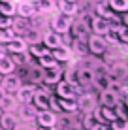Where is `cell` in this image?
Masks as SVG:
<instances>
[{
	"label": "cell",
	"instance_id": "6da1fadb",
	"mask_svg": "<svg viewBox=\"0 0 128 130\" xmlns=\"http://www.w3.org/2000/svg\"><path fill=\"white\" fill-rule=\"evenodd\" d=\"M107 77L111 79V83H124L128 77V66L124 60H117L113 66L107 68Z\"/></svg>",
	"mask_w": 128,
	"mask_h": 130
},
{
	"label": "cell",
	"instance_id": "7a4b0ae2",
	"mask_svg": "<svg viewBox=\"0 0 128 130\" xmlns=\"http://www.w3.org/2000/svg\"><path fill=\"white\" fill-rule=\"evenodd\" d=\"M87 49H89L90 55L100 57V55H105V53H107V43L104 42V36L89 34V38H87Z\"/></svg>",
	"mask_w": 128,
	"mask_h": 130
},
{
	"label": "cell",
	"instance_id": "3957f363",
	"mask_svg": "<svg viewBox=\"0 0 128 130\" xmlns=\"http://www.w3.org/2000/svg\"><path fill=\"white\" fill-rule=\"evenodd\" d=\"M72 17H66L62 15V13H55L53 15V19H51V28L53 32H57V34H66V32H70V26H72Z\"/></svg>",
	"mask_w": 128,
	"mask_h": 130
},
{
	"label": "cell",
	"instance_id": "277c9868",
	"mask_svg": "<svg viewBox=\"0 0 128 130\" xmlns=\"http://www.w3.org/2000/svg\"><path fill=\"white\" fill-rule=\"evenodd\" d=\"M76 102H77V111L79 113H83V115H87V113H92V111L96 109V98L94 94H90V92H83V94H79L76 98Z\"/></svg>",
	"mask_w": 128,
	"mask_h": 130
},
{
	"label": "cell",
	"instance_id": "5b68a950",
	"mask_svg": "<svg viewBox=\"0 0 128 130\" xmlns=\"http://www.w3.org/2000/svg\"><path fill=\"white\" fill-rule=\"evenodd\" d=\"M92 79H94V70L85 68V66H76V85L79 89H85L92 85Z\"/></svg>",
	"mask_w": 128,
	"mask_h": 130
},
{
	"label": "cell",
	"instance_id": "8992f818",
	"mask_svg": "<svg viewBox=\"0 0 128 130\" xmlns=\"http://www.w3.org/2000/svg\"><path fill=\"white\" fill-rule=\"evenodd\" d=\"M55 92H57V98H77V92L81 91L79 87H76V85L64 81V79H60L59 83L55 85Z\"/></svg>",
	"mask_w": 128,
	"mask_h": 130
},
{
	"label": "cell",
	"instance_id": "52a82bcc",
	"mask_svg": "<svg viewBox=\"0 0 128 130\" xmlns=\"http://www.w3.org/2000/svg\"><path fill=\"white\" fill-rule=\"evenodd\" d=\"M89 32L94 36H105L109 32V21L102 19V17H96L92 15L89 21Z\"/></svg>",
	"mask_w": 128,
	"mask_h": 130
},
{
	"label": "cell",
	"instance_id": "ba28073f",
	"mask_svg": "<svg viewBox=\"0 0 128 130\" xmlns=\"http://www.w3.org/2000/svg\"><path fill=\"white\" fill-rule=\"evenodd\" d=\"M23 85L21 81V77L17 74H10V75H4L2 79H0V87H2V91L6 92V94H11V92H17V89Z\"/></svg>",
	"mask_w": 128,
	"mask_h": 130
},
{
	"label": "cell",
	"instance_id": "9c48e42d",
	"mask_svg": "<svg viewBox=\"0 0 128 130\" xmlns=\"http://www.w3.org/2000/svg\"><path fill=\"white\" fill-rule=\"evenodd\" d=\"M34 92H36V85H21L13 96H15L17 104H30Z\"/></svg>",
	"mask_w": 128,
	"mask_h": 130
},
{
	"label": "cell",
	"instance_id": "30bf717a",
	"mask_svg": "<svg viewBox=\"0 0 128 130\" xmlns=\"http://www.w3.org/2000/svg\"><path fill=\"white\" fill-rule=\"evenodd\" d=\"M70 36L74 38H87L90 32H89V21L85 19H77V21H72V26H70Z\"/></svg>",
	"mask_w": 128,
	"mask_h": 130
},
{
	"label": "cell",
	"instance_id": "8fae6325",
	"mask_svg": "<svg viewBox=\"0 0 128 130\" xmlns=\"http://www.w3.org/2000/svg\"><path fill=\"white\" fill-rule=\"evenodd\" d=\"M62 68H60V64H57L55 68H47V70H43V77H42V83H45V85H57L62 79Z\"/></svg>",
	"mask_w": 128,
	"mask_h": 130
},
{
	"label": "cell",
	"instance_id": "7c38bea8",
	"mask_svg": "<svg viewBox=\"0 0 128 130\" xmlns=\"http://www.w3.org/2000/svg\"><path fill=\"white\" fill-rule=\"evenodd\" d=\"M36 15V8L32 2L23 0V2L15 4V17H23V19H30V17Z\"/></svg>",
	"mask_w": 128,
	"mask_h": 130
},
{
	"label": "cell",
	"instance_id": "4fadbf2b",
	"mask_svg": "<svg viewBox=\"0 0 128 130\" xmlns=\"http://www.w3.org/2000/svg\"><path fill=\"white\" fill-rule=\"evenodd\" d=\"M42 45L47 47L49 51H53V49H57L59 45H62V40H60V34L53 32V30H47V32L42 34Z\"/></svg>",
	"mask_w": 128,
	"mask_h": 130
},
{
	"label": "cell",
	"instance_id": "5bb4252c",
	"mask_svg": "<svg viewBox=\"0 0 128 130\" xmlns=\"http://www.w3.org/2000/svg\"><path fill=\"white\" fill-rule=\"evenodd\" d=\"M11 30L17 38H23V36L30 30V19H23V17H13L11 21Z\"/></svg>",
	"mask_w": 128,
	"mask_h": 130
},
{
	"label": "cell",
	"instance_id": "9a60e30c",
	"mask_svg": "<svg viewBox=\"0 0 128 130\" xmlns=\"http://www.w3.org/2000/svg\"><path fill=\"white\" fill-rule=\"evenodd\" d=\"M55 8L59 10V13H62L66 17H76L79 13V6L77 4H72V2H64V0H55Z\"/></svg>",
	"mask_w": 128,
	"mask_h": 130
},
{
	"label": "cell",
	"instance_id": "2e32d148",
	"mask_svg": "<svg viewBox=\"0 0 128 130\" xmlns=\"http://www.w3.org/2000/svg\"><path fill=\"white\" fill-rule=\"evenodd\" d=\"M36 123H38V126H55L57 124V113H53L51 109L38 111Z\"/></svg>",
	"mask_w": 128,
	"mask_h": 130
},
{
	"label": "cell",
	"instance_id": "e0dca14e",
	"mask_svg": "<svg viewBox=\"0 0 128 130\" xmlns=\"http://www.w3.org/2000/svg\"><path fill=\"white\" fill-rule=\"evenodd\" d=\"M119 96H117V92H113L111 89H107V91H102L100 92V106L102 107H115L117 104H119Z\"/></svg>",
	"mask_w": 128,
	"mask_h": 130
},
{
	"label": "cell",
	"instance_id": "ac0fdd59",
	"mask_svg": "<svg viewBox=\"0 0 128 130\" xmlns=\"http://www.w3.org/2000/svg\"><path fill=\"white\" fill-rule=\"evenodd\" d=\"M6 51L8 53H11V55H21V53H26V43H25V40L23 38H13L11 42H8L6 45Z\"/></svg>",
	"mask_w": 128,
	"mask_h": 130
},
{
	"label": "cell",
	"instance_id": "d6986e66",
	"mask_svg": "<svg viewBox=\"0 0 128 130\" xmlns=\"http://www.w3.org/2000/svg\"><path fill=\"white\" fill-rule=\"evenodd\" d=\"M38 109L32 104H19V117L23 123H28V121H36Z\"/></svg>",
	"mask_w": 128,
	"mask_h": 130
},
{
	"label": "cell",
	"instance_id": "ffe728a7",
	"mask_svg": "<svg viewBox=\"0 0 128 130\" xmlns=\"http://www.w3.org/2000/svg\"><path fill=\"white\" fill-rule=\"evenodd\" d=\"M100 126H102V123L98 121V117H96L94 111L83 115V119H81V130H100Z\"/></svg>",
	"mask_w": 128,
	"mask_h": 130
},
{
	"label": "cell",
	"instance_id": "44dd1931",
	"mask_svg": "<svg viewBox=\"0 0 128 130\" xmlns=\"http://www.w3.org/2000/svg\"><path fill=\"white\" fill-rule=\"evenodd\" d=\"M19 107L15 96L13 94H4L2 100H0V111L2 113H15V109Z\"/></svg>",
	"mask_w": 128,
	"mask_h": 130
},
{
	"label": "cell",
	"instance_id": "7402d4cb",
	"mask_svg": "<svg viewBox=\"0 0 128 130\" xmlns=\"http://www.w3.org/2000/svg\"><path fill=\"white\" fill-rule=\"evenodd\" d=\"M87 38H89V36H87ZM87 38H74L72 45H70L72 53H76V55L81 57V59H85L87 53H89V49H87Z\"/></svg>",
	"mask_w": 128,
	"mask_h": 130
},
{
	"label": "cell",
	"instance_id": "603a6c76",
	"mask_svg": "<svg viewBox=\"0 0 128 130\" xmlns=\"http://www.w3.org/2000/svg\"><path fill=\"white\" fill-rule=\"evenodd\" d=\"M57 102H59L60 113H66V115L77 113V102H76V98H57Z\"/></svg>",
	"mask_w": 128,
	"mask_h": 130
},
{
	"label": "cell",
	"instance_id": "cb8c5ba5",
	"mask_svg": "<svg viewBox=\"0 0 128 130\" xmlns=\"http://www.w3.org/2000/svg\"><path fill=\"white\" fill-rule=\"evenodd\" d=\"M72 55H74L72 49L66 47V45H59L57 49H53V51H51V57L57 62H68V60H72Z\"/></svg>",
	"mask_w": 128,
	"mask_h": 130
},
{
	"label": "cell",
	"instance_id": "d4e9b609",
	"mask_svg": "<svg viewBox=\"0 0 128 130\" xmlns=\"http://www.w3.org/2000/svg\"><path fill=\"white\" fill-rule=\"evenodd\" d=\"M92 8H94V15L96 17H102L105 21H111L113 17H115V13L107 8V0H105V2H96Z\"/></svg>",
	"mask_w": 128,
	"mask_h": 130
},
{
	"label": "cell",
	"instance_id": "484cf974",
	"mask_svg": "<svg viewBox=\"0 0 128 130\" xmlns=\"http://www.w3.org/2000/svg\"><path fill=\"white\" fill-rule=\"evenodd\" d=\"M92 85H94V87L102 92V91H107V89L111 87V79L107 77V74H94Z\"/></svg>",
	"mask_w": 128,
	"mask_h": 130
},
{
	"label": "cell",
	"instance_id": "4316f807",
	"mask_svg": "<svg viewBox=\"0 0 128 130\" xmlns=\"http://www.w3.org/2000/svg\"><path fill=\"white\" fill-rule=\"evenodd\" d=\"M17 123H19V119H17L15 113H2L0 115V128L2 130H11Z\"/></svg>",
	"mask_w": 128,
	"mask_h": 130
},
{
	"label": "cell",
	"instance_id": "83f0119b",
	"mask_svg": "<svg viewBox=\"0 0 128 130\" xmlns=\"http://www.w3.org/2000/svg\"><path fill=\"white\" fill-rule=\"evenodd\" d=\"M15 68L17 66L13 64V60L10 59V55L4 57V59H0V75H10V74H15Z\"/></svg>",
	"mask_w": 128,
	"mask_h": 130
},
{
	"label": "cell",
	"instance_id": "f1b7e54d",
	"mask_svg": "<svg viewBox=\"0 0 128 130\" xmlns=\"http://www.w3.org/2000/svg\"><path fill=\"white\" fill-rule=\"evenodd\" d=\"M107 8L113 13H126L128 11V0H107Z\"/></svg>",
	"mask_w": 128,
	"mask_h": 130
},
{
	"label": "cell",
	"instance_id": "f546056e",
	"mask_svg": "<svg viewBox=\"0 0 128 130\" xmlns=\"http://www.w3.org/2000/svg\"><path fill=\"white\" fill-rule=\"evenodd\" d=\"M23 40H25L26 45H36V43H42V32H38V30L30 28L28 32L23 36Z\"/></svg>",
	"mask_w": 128,
	"mask_h": 130
},
{
	"label": "cell",
	"instance_id": "4dcf8cb0",
	"mask_svg": "<svg viewBox=\"0 0 128 130\" xmlns=\"http://www.w3.org/2000/svg\"><path fill=\"white\" fill-rule=\"evenodd\" d=\"M57 64H59V62H57V60L51 57V51H49V53H45V55H42V57L38 59V66H40V68H43V70H47V68H55Z\"/></svg>",
	"mask_w": 128,
	"mask_h": 130
},
{
	"label": "cell",
	"instance_id": "1f68e13d",
	"mask_svg": "<svg viewBox=\"0 0 128 130\" xmlns=\"http://www.w3.org/2000/svg\"><path fill=\"white\" fill-rule=\"evenodd\" d=\"M0 15L4 17H15V4L11 2V0H8V2H0Z\"/></svg>",
	"mask_w": 128,
	"mask_h": 130
},
{
	"label": "cell",
	"instance_id": "d6a6232c",
	"mask_svg": "<svg viewBox=\"0 0 128 130\" xmlns=\"http://www.w3.org/2000/svg\"><path fill=\"white\" fill-rule=\"evenodd\" d=\"M26 53H28V55H32L34 59H40L42 55L49 53V49H47V47H43L42 43H36V45H28V47H26Z\"/></svg>",
	"mask_w": 128,
	"mask_h": 130
},
{
	"label": "cell",
	"instance_id": "836d02e7",
	"mask_svg": "<svg viewBox=\"0 0 128 130\" xmlns=\"http://www.w3.org/2000/svg\"><path fill=\"white\" fill-rule=\"evenodd\" d=\"M28 77L32 79V83H30V85L42 83V77H43V68H40V66H34V68H30V70H28Z\"/></svg>",
	"mask_w": 128,
	"mask_h": 130
},
{
	"label": "cell",
	"instance_id": "e575fe53",
	"mask_svg": "<svg viewBox=\"0 0 128 130\" xmlns=\"http://www.w3.org/2000/svg\"><path fill=\"white\" fill-rule=\"evenodd\" d=\"M117 42H119V45H126L128 43V26H121L117 30Z\"/></svg>",
	"mask_w": 128,
	"mask_h": 130
},
{
	"label": "cell",
	"instance_id": "d590c367",
	"mask_svg": "<svg viewBox=\"0 0 128 130\" xmlns=\"http://www.w3.org/2000/svg\"><path fill=\"white\" fill-rule=\"evenodd\" d=\"M113 111H115V117L117 119H126V102H119V104L113 107Z\"/></svg>",
	"mask_w": 128,
	"mask_h": 130
},
{
	"label": "cell",
	"instance_id": "8d00e7d4",
	"mask_svg": "<svg viewBox=\"0 0 128 130\" xmlns=\"http://www.w3.org/2000/svg\"><path fill=\"white\" fill-rule=\"evenodd\" d=\"M109 126L113 130H128V119H115Z\"/></svg>",
	"mask_w": 128,
	"mask_h": 130
},
{
	"label": "cell",
	"instance_id": "74e56055",
	"mask_svg": "<svg viewBox=\"0 0 128 130\" xmlns=\"http://www.w3.org/2000/svg\"><path fill=\"white\" fill-rule=\"evenodd\" d=\"M11 17H4V15H0V30H4V28H11Z\"/></svg>",
	"mask_w": 128,
	"mask_h": 130
},
{
	"label": "cell",
	"instance_id": "f35d334b",
	"mask_svg": "<svg viewBox=\"0 0 128 130\" xmlns=\"http://www.w3.org/2000/svg\"><path fill=\"white\" fill-rule=\"evenodd\" d=\"M11 130H32V126H30V124H26V123H21V121H19V123H17Z\"/></svg>",
	"mask_w": 128,
	"mask_h": 130
},
{
	"label": "cell",
	"instance_id": "ab89813d",
	"mask_svg": "<svg viewBox=\"0 0 128 130\" xmlns=\"http://www.w3.org/2000/svg\"><path fill=\"white\" fill-rule=\"evenodd\" d=\"M4 57H8V51H6V47L0 43V59H4Z\"/></svg>",
	"mask_w": 128,
	"mask_h": 130
},
{
	"label": "cell",
	"instance_id": "60d3db41",
	"mask_svg": "<svg viewBox=\"0 0 128 130\" xmlns=\"http://www.w3.org/2000/svg\"><path fill=\"white\" fill-rule=\"evenodd\" d=\"M38 130H57V126H40Z\"/></svg>",
	"mask_w": 128,
	"mask_h": 130
},
{
	"label": "cell",
	"instance_id": "b9f144b4",
	"mask_svg": "<svg viewBox=\"0 0 128 130\" xmlns=\"http://www.w3.org/2000/svg\"><path fill=\"white\" fill-rule=\"evenodd\" d=\"M100 130H113V128L109 126V124H102V126H100Z\"/></svg>",
	"mask_w": 128,
	"mask_h": 130
},
{
	"label": "cell",
	"instance_id": "7bdbcfd3",
	"mask_svg": "<svg viewBox=\"0 0 128 130\" xmlns=\"http://www.w3.org/2000/svg\"><path fill=\"white\" fill-rule=\"evenodd\" d=\"M4 94H6V92H4V91H2V87H0V100H2V96H4Z\"/></svg>",
	"mask_w": 128,
	"mask_h": 130
},
{
	"label": "cell",
	"instance_id": "ee69618b",
	"mask_svg": "<svg viewBox=\"0 0 128 130\" xmlns=\"http://www.w3.org/2000/svg\"><path fill=\"white\" fill-rule=\"evenodd\" d=\"M64 2H72V4H77V0H64Z\"/></svg>",
	"mask_w": 128,
	"mask_h": 130
},
{
	"label": "cell",
	"instance_id": "f6af8a7d",
	"mask_svg": "<svg viewBox=\"0 0 128 130\" xmlns=\"http://www.w3.org/2000/svg\"><path fill=\"white\" fill-rule=\"evenodd\" d=\"M28 2H32V4H38V2H40V0H28Z\"/></svg>",
	"mask_w": 128,
	"mask_h": 130
},
{
	"label": "cell",
	"instance_id": "bcb514c9",
	"mask_svg": "<svg viewBox=\"0 0 128 130\" xmlns=\"http://www.w3.org/2000/svg\"><path fill=\"white\" fill-rule=\"evenodd\" d=\"M96 2H105V0H94V4H96Z\"/></svg>",
	"mask_w": 128,
	"mask_h": 130
},
{
	"label": "cell",
	"instance_id": "7dc6e473",
	"mask_svg": "<svg viewBox=\"0 0 128 130\" xmlns=\"http://www.w3.org/2000/svg\"><path fill=\"white\" fill-rule=\"evenodd\" d=\"M0 2H8V0H0Z\"/></svg>",
	"mask_w": 128,
	"mask_h": 130
},
{
	"label": "cell",
	"instance_id": "c3c4849f",
	"mask_svg": "<svg viewBox=\"0 0 128 130\" xmlns=\"http://www.w3.org/2000/svg\"><path fill=\"white\" fill-rule=\"evenodd\" d=\"M0 115H2V111H0Z\"/></svg>",
	"mask_w": 128,
	"mask_h": 130
},
{
	"label": "cell",
	"instance_id": "681fc988",
	"mask_svg": "<svg viewBox=\"0 0 128 130\" xmlns=\"http://www.w3.org/2000/svg\"><path fill=\"white\" fill-rule=\"evenodd\" d=\"M0 130H2V128H0Z\"/></svg>",
	"mask_w": 128,
	"mask_h": 130
}]
</instances>
